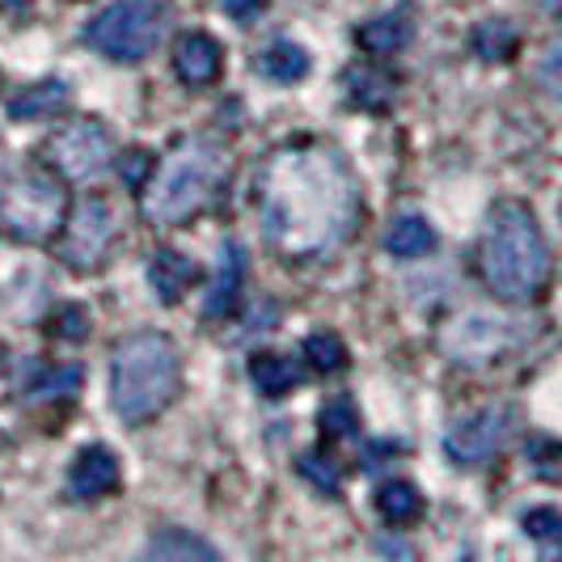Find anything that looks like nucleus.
Listing matches in <instances>:
<instances>
[{"instance_id": "10", "label": "nucleus", "mask_w": 562, "mask_h": 562, "mask_svg": "<svg viewBox=\"0 0 562 562\" xmlns=\"http://www.w3.org/2000/svg\"><path fill=\"white\" fill-rule=\"evenodd\" d=\"M507 431H512V411L504 406H486L479 415L461 419L445 436V452H449L457 465H482L491 461L495 452L504 449Z\"/></svg>"}, {"instance_id": "9", "label": "nucleus", "mask_w": 562, "mask_h": 562, "mask_svg": "<svg viewBox=\"0 0 562 562\" xmlns=\"http://www.w3.org/2000/svg\"><path fill=\"white\" fill-rule=\"evenodd\" d=\"M114 241V212L111 203L102 195H89L77 203V212H72V221L64 228V258L77 267V271H89V267H98L106 250H111Z\"/></svg>"}, {"instance_id": "31", "label": "nucleus", "mask_w": 562, "mask_h": 562, "mask_svg": "<svg viewBox=\"0 0 562 562\" xmlns=\"http://www.w3.org/2000/svg\"><path fill=\"white\" fill-rule=\"evenodd\" d=\"M221 4H225V13L233 22H254L262 13V0H221Z\"/></svg>"}, {"instance_id": "21", "label": "nucleus", "mask_w": 562, "mask_h": 562, "mask_svg": "<svg viewBox=\"0 0 562 562\" xmlns=\"http://www.w3.org/2000/svg\"><path fill=\"white\" fill-rule=\"evenodd\" d=\"M516 47H520V34H516V26H512L507 18H491V22H482V26L474 30V52H479L482 59H491V64L512 59Z\"/></svg>"}, {"instance_id": "3", "label": "nucleus", "mask_w": 562, "mask_h": 562, "mask_svg": "<svg viewBox=\"0 0 562 562\" xmlns=\"http://www.w3.org/2000/svg\"><path fill=\"white\" fill-rule=\"evenodd\" d=\"M182 385V360L166 335H132L114 347L111 360V397L114 411L127 423H148L161 415Z\"/></svg>"}, {"instance_id": "28", "label": "nucleus", "mask_w": 562, "mask_h": 562, "mask_svg": "<svg viewBox=\"0 0 562 562\" xmlns=\"http://www.w3.org/2000/svg\"><path fill=\"white\" fill-rule=\"evenodd\" d=\"M525 533L533 541H562V512L554 507H537L525 516Z\"/></svg>"}, {"instance_id": "5", "label": "nucleus", "mask_w": 562, "mask_h": 562, "mask_svg": "<svg viewBox=\"0 0 562 562\" xmlns=\"http://www.w3.org/2000/svg\"><path fill=\"white\" fill-rule=\"evenodd\" d=\"M64 225V187L47 169H18L0 182V228L18 241H47Z\"/></svg>"}, {"instance_id": "23", "label": "nucleus", "mask_w": 562, "mask_h": 562, "mask_svg": "<svg viewBox=\"0 0 562 562\" xmlns=\"http://www.w3.org/2000/svg\"><path fill=\"white\" fill-rule=\"evenodd\" d=\"M81 390V368H52V372H38L34 381L22 385V394L30 402H43V397H72Z\"/></svg>"}, {"instance_id": "32", "label": "nucleus", "mask_w": 562, "mask_h": 562, "mask_svg": "<svg viewBox=\"0 0 562 562\" xmlns=\"http://www.w3.org/2000/svg\"><path fill=\"white\" fill-rule=\"evenodd\" d=\"M56 335H68V338H85V313L81 310H64L56 317Z\"/></svg>"}, {"instance_id": "7", "label": "nucleus", "mask_w": 562, "mask_h": 562, "mask_svg": "<svg viewBox=\"0 0 562 562\" xmlns=\"http://www.w3.org/2000/svg\"><path fill=\"white\" fill-rule=\"evenodd\" d=\"M516 342V322H507L499 313H461L452 317L449 326L440 330V347L452 364L461 368H486L504 356L507 347Z\"/></svg>"}, {"instance_id": "16", "label": "nucleus", "mask_w": 562, "mask_h": 562, "mask_svg": "<svg viewBox=\"0 0 562 562\" xmlns=\"http://www.w3.org/2000/svg\"><path fill=\"white\" fill-rule=\"evenodd\" d=\"M148 280H153V292L173 305L191 283H195V262L191 258H182L178 250H161L153 258V267H148Z\"/></svg>"}, {"instance_id": "14", "label": "nucleus", "mask_w": 562, "mask_h": 562, "mask_svg": "<svg viewBox=\"0 0 562 562\" xmlns=\"http://www.w3.org/2000/svg\"><path fill=\"white\" fill-rule=\"evenodd\" d=\"M411 34H415V18H411V9L402 4V9H390V13L372 18V22L360 30V47L372 52V56H394V52H402V47L411 43Z\"/></svg>"}, {"instance_id": "11", "label": "nucleus", "mask_w": 562, "mask_h": 562, "mask_svg": "<svg viewBox=\"0 0 562 562\" xmlns=\"http://www.w3.org/2000/svg\"><path fill=\"white\" fill-rule=\"evenodd\" d=\"M241 283H246V250L237 241H228L221 250V262H216V276H212V288L203 296V313L207 317H228L241 301Z\"/></svg>"}, {"instance_id": "20", "label": "nucleus", "mask_w": 562, "mask_h": 562, "mask_svg": "<svg viewBox=\"0 0 562 562\" xmlns=\"http://www.w3.org/2000/svg\"><path fill=\"white\" fill-rule=\"evenodd\" d=\"M250 376L267 397H283L296 381H301V364L288 360V356H254Z\"/></svg>"}, {"instance_id": "17", "label": "nucleus", "mask_w": 562, "mask_h": 562, "mask_svg": "<svg viewBox=\"0 0 562 562\" xmlns=\"http://www.w3.org/2000/svg\"><path fill=\"white\" fill-rule=\"evenodd\" d=\"M385 250L394 254V258H427V254L436 250V228L427 225L423 216H402L390 228V237H385Z\"/></svg>"}, {"instance_id": "8", "label": "nucleus", "mask_w": 562, "mask_h": 562, "mask_svg": "<svg viewBox=\"0 0 562 562\" xmlns=\"http://www.w3.org/2000/svg\"><path fill=\"white\" fill-rule=\"evenodd\" d=\"M111 157H114L111 132L102 123H89V119L59 127L56 136L47 140V161L64 178H72V182H85V178L102 173V169L111 166Z\"/></svg>"}, {"instance_id": "2", "label": "nucleus", "mask_w": 562, "mask_h": 562, "mask_svg": "<svg viewBox=\"0 0 562 562\" xmlns=\"http://www.w3.org/2000/svg\"><path fill=\"white\" fill-rule=\"evenodd\" d=\"M482 280L504 301H533L550 280V246L525 203H499L482 233Z\"/></svg>"}, {"instance_id": "29", "label": "nucleus", "mask_w": 562, "mask_h": 562, "mask_svg": "<svg viewBox=\"0 0 562 562\" xmlns=\"http://www.w3.org/2000/svg\"><path fill=\"white\" fill-rule=\"evenodd\" d=\"M301 474H305L313 486L330 491V495L338 491V465H335V461H326L322 452H305V457H301Z\"/></svg>"}, {"instance_id": "34", "label": "nucleus", "mask_w": 562, "mask_h": 562, "mask_svg": "<svg viewBox=\"0 0 562 562\" xmlns=\"http://www.w3.org/2000/svg\"><path fill=\"white\" fill-rule=\"evenodd\" d=\"M4 360H9V356H4V347H0V372H4Z\"/></svg>"}, {"instance_id": "4", "label": "nucleus", "mask_w": 562, "mask_h": 562, "mask_svg": "<svg viewBox=\"0 0 562 562\" xmlns=\"http://www.w3.org/2000/svg\"><path fill=\"white\" fill-rule=\"evenodd\" d=\"M225 173V153L212 140H182L157 169V178L144 187V216L153 225H178L191 212H199L207 195L216 191Z\"/></svg>"}, {"instance_id": "19", "label": "nucleus", "mask_w": 562, "mask_h": 562, "mask_svg": "<svg viewBox=\"0 0 562 562\" xmlns=\"http://www.w3.org/2000/svg\"><path fill=\"white\" fill-rule=\"evenodd\" d=\"M148 559H166V562H182V559H221L216 546H207L203 537L187 533V529H169V533H157L148 541Z\"/></svg>"}, {"instance_id": "18", "label": "nucleus", "mask_w": 562, "mask_h": 562, "mask_svg": "<svg viewBox=\"0 0 562 562\" xmlns=\"http://www.w3.org/2000/svg\"><path fill=\"white\" fill-rule=\"evenodd\" d=\"M258 72L280 85L301 81V77L310 72V52L296 47V43H271V47L262 52V59H258Z\"/></svg>"}, {"instance_id": "33", "label": "nucleus", "mask_w": 562, "mask_h": 562, "mask_svg": "<svg viewBox=\"0 0 562 562\" xmlns=\"http://www.w3.org/2000/svg\"><path fill=\"white\" fill-rule=\"evenodd\" d=\"M541 9L554 13V18H562V0H541Z\"/></svg>"}, {"instance_id": "1", "label": "nucleus", "mask_w": 562, "mask_h": 562, "mask_svg": "<svg viewBox=\"0 0 562 562\" xmlns=\"http://www.w3.org/2000/svg\"><path fill=\"white\" fill-rule=\"evenodd\" d=\"M258 212L267 241L288 258L338 246L356 221V182L342 157L322 144L283 148L262 169Z\"/></svg>"}, {"instance_id": "24", "label": "nucleus", "mask_w": 562, "mask_h": 562, "mask_svg": "<svg viewBox=\"0 0 562 562\" xmlns=\"http://www.w3.org/2000/svg\"><path fill=\"white\" fill-rule=\"evenodd\" d=\"M347 85H351V98H356L360 106H368V111H385V106L394 102V81H390V77H381V72H364V68H356V72L347 77Z\"/></svg>"}, {"instance_id": "15", "label": "nucleus", "mask_w": 562, "mask_h": 562, "mask_svg": "<svg viewBox=\"0 0 562 562\" xmlns=\"http://www.w3.org/2000/svg\"><path fill=\"white\" fill-rule=\"evenodd\" d=\"M68 98H72V89L68 81H43V85H30L26 93H18L13 102H9V114L18 119V123H34V119H52L68 106Z\"/></svg>"}, {"instance_id": "13", "label": "nucleus", "mask_w": 562, "mask_h": 562, "mask_svg": "<svg viewBox=\"0 0 562 562\" xmlns=\"http://www.w3.org/2000/svg\"><path fill=\"white\" fill-rule=\"evenodd\" d=\"M221 43L212 34H187L173 47V68L187 85H212L221 77Z\"/></svg>"}, {"instance_id": "6", "label": "nucleus", "mask_w": 562, "mask_h": 562, "mask_svg": "<svg viewBox=\"0 0 562 562\" xmlns=\"http://www.w3.org/2000/svg\"><path fill=\"white\" fill-rule=\"evenodd\" d=\"M161 30H166V9H161V0H114V4H106V9L89 22L85 43L98 47L106 59L136 64V59H148L157 52Z\"/></svg>"}, {"instance_id": "27", "label": "nucleus", "mask_w": 562, "mask_h": 562, "mask_svg": "<svg viewBox=\"0 0 562 562\" xmlns=\"http://www.w3.org/2000/svg\"><path fill=\"white\" fill-rule=\"evenodd\" d=\"M537 81L541 89L550 93V98H559L562 102V34L541 52V64H537Z\"/></svg>"}, {"instance_id": "12", "label": "nucleus", "mask_w": 562, "mask_h": 562, "mask_svg": "<svg viewBox=\"0 0 562 562\" xmlns=\"http://www.w3.org/2000/svg\"><path fill=\"white\" fill-rule=\"evenodd\" d=\"M68 486H72V495L77 499H98V495H111L114 486H119V461H114L111 449H85L77 461H72V470H68Z\"/></svg>"}, {"instance_id": "25", "label": "nucleus", "mask_w": 562, "mask_h": 562, "mask_svg": "<svg viewBox=\"0 0 562 562\" xmlns=\"http://www.w3.org/2000/svg\"><path fill=\"white\" fill-rule=\"evenodd\" d=\"M305 360H310L317 372H335V368L347 364V347H342V338L335 335H313L305 342Z\"/></svg>"}, {"instance_id": "22", "label": "nucleus", "mask_w": 562, "mask_h": 562, "mask_svg": "<svg viewBox=\"0 0 562 562\" xmlns=\"http://www.w3.org/2000/svg\"><path fill=\"white\" fill-rule=\"evenodd\" d=\"M376 507H381V516L390 525H406V520H415L423 512V495L419 486H411V482H385L376 491Z\"/></svg>"}, {"instance_id": "26", "label": "nucleus", "mask_w": 562, "mask_h": 562, "mask_svg": "<svg viewBox=\"0 0 562 562\" xmlns=\"http://www.w3.org/2000/svg\"><path fill=\"white\" fill-rule=\"evenodd\" d=\"M322 427H326V436H335V440H347V436H356V427H360V415H356L351 397H335V402H326V411H322Z\"/></svg>"}, {"instance_id": "30", "label": "nucleus", "mask_w": 562, "mask_h": 562, "mask_svg": "<svg viewBox=\"0 0 562 562\" xmlns=\"http://www.w3.org/2000/svg\"><path fill=\"white\" fill-rule=\"evenodd\" d=\"M123 182H127V187H132V191H144V187H148V169H153V157H148V153H144V148H136V153H127V157H123Z\"/></svg>"}]
</instances>
